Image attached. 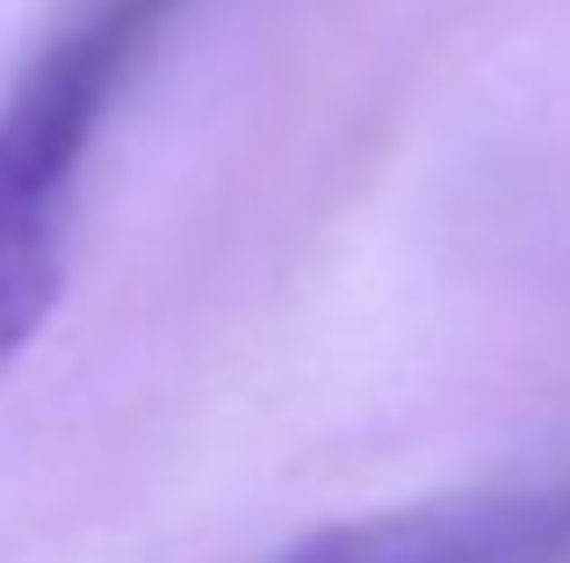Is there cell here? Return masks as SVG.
<instances>
[{"mask_svg": "<svg viewBox=\"0 0 570 563\" xmlns=\"http://www.w3.org/2000/svg\"><path fill=\"white\" fill-rule=\"evenodd\" d=\"M181 0H80L0 101V376L66 289V231L116 95Z\"/></svg>", "mask_w": 570, "mask_h": 563, "instance_id": "6da1fadb", "label": "cell"}, {"mask_svg": "<svg viewBox=\"0 0 570 563\" xmlns=\"http://www.w3.org/2000/svg\"><path fill=\"white\" fill-rule=\"evenodd\" d=\"M275 563H570V484L448 492L340 521Z\"/></svg>", "mask_w": 570, "mask_h": 563, "instance_id": "7a4b0ae2", "label": "cell"}]
</instances>
